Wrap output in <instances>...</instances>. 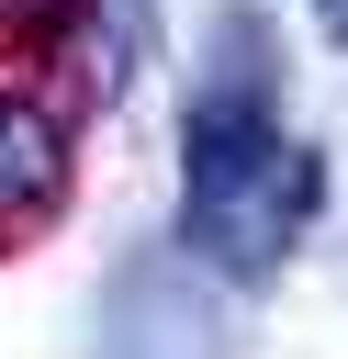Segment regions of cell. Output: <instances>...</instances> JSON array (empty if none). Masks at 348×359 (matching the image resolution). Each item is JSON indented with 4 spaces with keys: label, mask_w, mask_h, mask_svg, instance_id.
Masks as SVG:
<instances>
[{
    "label": "cell",
    "mask_w": 348,
    "mask_h": 359,
    "mask_svg": "<svg viewBox=\"0 0 348 359\" xmlns=\"http://www.w3.org/2000/svg\"><path fill=\"white\" fill-rule=\"evenodd\" d=\"M56 191H67V135H56V112L22 101V90H0V224H45Z\"/></svg>",
    "instance_id": "2"
},
{
    "label": "cell",
    "mask_w": 348,
    "mask_h": 359,
    "mask_svg": "<svg viewBox=\"0 0 348 359\" xmlns=\"http://www.w3.org/2000/svg\"><path fill=\"white\" fill-rule=\"evenodd\" d=\"M314 22H326V34H337V45H348V0H314Z\"/></svg>",
    "instance_id": "3"
},
{
    "label": "cell",
    "mask_w": 348,
    "mask_h": 359,
    "mask_svg": "<svg viewBox=\"0 0 348 359\" xmlns=\"http://www.w3.org/2000/svg\"><path fill=\"white\" fill-rule=\"evenodd\" d=\"M314 202H326V168L281 123V67H269L258 22L236 11L225 45H213V79L191 101V135H180V236H191L202 269H225V280L258 292L303 247Z\"/></svg>",
    "instance_id": "1"
}]
</instances>
